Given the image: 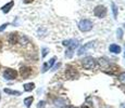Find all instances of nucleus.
Instances as JSON below:
<instances>
[{"mask_svg": "<svg viewBox=\"0 0 125 108\" xmlns=\"http://www.w3.org/2000/svg\"><path fill=\"white\" fill-rule=\"evenodd\" d=\"M63 45L69 47V49L66 50V52H65V56L70 58V57H72V55H73L74 49L78 45V41L77 40H65V41H63Z\"/></svg>", "mask_w": 125, "mask_h": 108, "instance_id": "obj_1", "label": "nucleus"}, {"mask_svg": "<svg viewBox=\"0 0 125 108\" xmlns=\"http://www.w3.org/2000/svg\"><path fill=\"white\" fill-rule=\"evenodd\" d=\"M81 63L84 66V68H86V69H94L97 66V61L94 57H89V56L83 58L81 61Z\"/></svg>", "mask_w": 125, "mask_h": 108, "instance_id": "obj_2", "label": "nucleus"}, {"mask_svg": "<svg viewBox=\"0 0 125 108\" xmlns=\"http://www.w3.org/2000/svg\"><path fill=\"white\" fill-rule=\"evenodd\" d=\"M78 28L83 33L89 32V30H91V28H93V23L89 20H82L80 22V24H78Z\"/></svg>", "mask_w": 125, "mask_h": 108, "instance_id": "obj_3", "label": "nucleus"}, {"mask_svg": "<svg viewBox=\"0 0 125 108\" xmlns=\"http://www.w3.org/2000/svg\"><path fill=\"white\" fill-rule=\"evenodd\" d=\"M65 77H66V79H77L78 77H80V74H78L76 68H74V67H72V66H69L65 71Z\"/></svg>", "mask_w": 125, "mask_h": 108, "instance_id": "obj_4", "label": "nucleus"}, {"mask_svg": "<svg viewBox=\"0 0 125 108\" xmlns=\"http://www.w3.org/2000/svg\"><path fill=\"white\" fill-rule=\"evenodd\" d=\"M94 14L99 18L104 17L107 15V8L104 6H97L95 8V10H94Z\"/></svg>", "mask_w": 125, "mask_h": 108, "instance_id": "obj_5", "label": "nucleus"}, {"mask_svg": "<svg viewBox=\"0 0 125 108\" xmlns=\"http://www.w3.org/2000/svg\"><path fill=\"white\" fill-rule=\"evenodd\" d=\"M16 77H18V71L14 70V69L7 68L3 73V78L7 79V80H13Z\"/></svg>", "mask_w": 125, "mask_h": 108, "instance_id": "obj_6", "label": "nucleus"}, {"mask_svg": "<svg viewBox=\"0 0 125 108\" xmlns=\"http://www.w3.org/2000/svg\"><path fill=\"white\" fill-rule=\"evenodd\" d=\"M32 73H33V70H32V68H31V67L22 66L20 68V75H21V77H22L23 79L28 78V77L32 75Z\"/></svg>", "mask_w": 125, "mask_h": 108, "instance_id": "obj_7", "label": "nucleus"}, {"mask_svg": "<svg viewBox=\"0 0 125 108\" xmlns=\"http://www.w3.org/2000/svg\"><path fill=\"white\" fill-rule=\"evenodd\" d=\"M95 42H88V43H86L84 47H82L81 49H80V51H78V55H83L84 53H87V51L88 50H91V49H94L95 48Z\"/></svg>", "mask_w": 125, "mask_h": 108, "instance_id": "obj_8", "label": "nucleus"}, {"mask_svg": "<svg viewBox=\"0 0 125 108\" xmlns=\"http://www.w3.org/2000/svg\"><path fill=\"white\" fill-rule=\"evenodd\" d=\"M19 33H10L8 35V41L11 44H15V43L19 42Z\"/></svg>", "mask_w": 125, "mask_h": 108, "instance_id": "obj_9", "label": "nucleus"}, {"mask_svg": "<svg viewBox=\"0 0 125 108\" xmlns=\"http://www.w3.org/2000/svg\"><path fill=\"white\" fill-rule=\"evenodd\" d=\"M13 6H14V1H10V2H8L7 4H4V6L1 8V10H2L3 13H8V12L12 9V7Z\"/></svg>", "mask_w": 125, "mask_h": 108, "instance_id": "obj_10", "label": "nucleus"}, {"mask_svg": "<svg viewBox=\"0 0 125 108\" xmlns=\"http://www.w3.org/2000/svg\"><path fill=\"white\" fill-rule=\"evenodd\" d=\"M110 52H112V53H120L121 52V47L117 44H111L109 48Z\"/></svg>", "mask_w": 125, "mask_h": 108, "instance_id": "obj_11", "label": "nucleus"}, {"mask_svg": "<svg viewBox=\"0 0 125 108\" xmlns=\"http://www.w3.org/2000/svg\"><path fill=\"white\" fill-rule=\"evenodd\" d=\"M34 88H35V84L33 82H30V83L24 84V90H25L26 92H31L32 90H34Z\"/></svg>", "mask_w": 125, "mask_h": 108, "instance_id": "obj_12", "label": "nucleus"}, {"mask_svg": "<svg viewBox=\"0 0 125 108\" xmlns=\"http://www.w3.org/2000/svg\"><path fill=\"white\" fill-rule=\"evenodd\" d=\"M33 100H34V97L33 96H30V97H26L25 100H24V104H25V106L27 108L31 107V105H32Z\"/></svg>", "mask_w": 125, "mask_h": 108, "instance_id": "obj_13", "label": "nucleus"}, {"mask_svg": "<svg viewBox=\"0 0 125 108\" xmlns=\"http://www.w3.org/2000/svg\"><path fill=\"white\" fill-rule=\"evenodd\" d=\"M4 92L10 95H21L20 91H14V90H10V89H4Z\"/></svg>", "mask_w": 125, "mask_h": 108, "instance_id": "obj_14", "label": "nucleus"}, {"mask_svg": "<svg viewBox=\"0 0 125 108\" xmlns=\"http://www.w3.org/2000/svg\"><path fill=\"white\" fill-rule=\"evenodd\" d=\"M54 103H56L57 106H63V105H65L68 102H66L65 100H63V98H58V100H56Z\"/></svg>", "mask_w": 125, "mask_h": 108, "instance_id": "obj_15", "label": "nucleus"}, {"mask_svg": "<svg viewBox=\"0 0 125 108\" xmlns=\"http://www.w3.org/2000/svg\"><path fill=\"white\" fill-rule=\"evenodd\" d=\"M112 10H113L114 18H116V16H117V7L115 6V3H112Z\"/></svg>", "mask_w": 125, "mask_h": 108, "instance_id": "obj_16", "label": "nucleus"}, {"mask_svg": "<svg viewBox=\"0 0 125 108\" xmlns=\"http://www.w3.org/2000/svg\"><path fill=\"white\" fill-rule=\"evenodd\" d=\"M116 33H117V38H119V39H122V37H123V32H122L121 28H119Z\"/></svg>", "mask_w": 125, "mask_h": 108, "instance_id": "obj_17", "label": "nucleus"}, {"mask_svg": "<svg viewBox=\"0 0 125 108\" xmlns=\"http://www.w3.org/2000/svg\"><path fill=\"white\" fill-rule=\"evenodd\" d=\"M56 57H52V58L51 59H50V62H49V63H48L47 65H48V68H50V67H51L52 66V65H53V63H54V62H56Z\"/></svg>", "mask_w": 125, "mask_h": 108, "instance_id": "obj_18", "label": "nucleus"}, {"mask_svg": "<svg viewBox=\"0 0 125 108\" xmlns=\"http://www.w3.org/2000/svg\"><path fill=\"white\" fill-rule=\"evenodd\" d=\"M119 79L122 81V82H125V73H121V74H120Z\"/></svg>", "mask_w": 125, "mask_h": 108, "instance_id": "obj_19", "label": "nucleus"}, {"mask_svg": "<svg viewBox=\"0 0 125 108\" xmlns=\"http://www.w3.org/2000/svg\"><path fill=\"white\" fill-rule=\"evenodd\" d=\"M9 25V24L8 23H6V24H3V25H1V26H0V32H2V30H4V29H6V27H7V26H8Z\"/></svg>", "mask_w": 125, "mask_h": 108, "instance_id": "obj_20", "label": "nucleus"}, {"mask_svg": "<svg viewBox=\"0 0 125 108\" xmlns=\"http://www.w3.org/2000/svg\"><path fill=\"white\" fill-rule=\"evenodd\" d=\"M44 107H45V102L42 100V102L38 103V108H44Z\"/></svg>", "mask_w": 125, "mask_h": 108, "instance_id": "obj_21", "label": "nucleus"}, {"mask_svg": "<svg viewBox=\"0 0 125 108\" xmlns=\"http://www.w3.org/2000/svg\"><path fill=\"white\" fill-rule=\"evenodd\" d=\"M47 53H48V49L44 48V49H42V57H45L46 55H47Z\"/></svg>", "mask_w": 125, "mask_h": 108, "instance_id": "obj_22", "label": "nucleus"}, {"mask_svg": "<svg viewBox=\"0 0 125 108\" xmlns=\"http://www.w3.org/2000/svg\"><path fill=\"white\" fill-rule=\"evenodd\" d=\"M33 1H34V0H23L24 3H32Z\"/></svg>", "mask_w": 125, "mask_h": 108, "instance_id": "obj_23", "label": "nucleus"}, {"mask_svg": "<svg viewBox=\"0 0 125 108\" xmlns=\"http://www.w3.org/2000/svg\"><path fill=\"white\" fill-rule=\"evenodd\" d=\"M1 50H2V41L0 40V51H1Z\"/></svg>", "mask_w": 125, "mask_h": 108, "instance_id": "obj_24", "label": "nucleus"}, {"mask_svg": "<svg viewBox=\"0 0 125 108\" xmlns=\"http://www.w3.org/2000/svg\"><path fill=\"white\" fill-rule=\"evenodd\" d=\"M122 86V90L124 91V93H125V85H121Z\"/></svg>", "mask_w": 125, "mask_h": 108, "instance_id": "obj_25", "label": "nucleus"}, {"mask_svg": "<svg viewBox=\"0 0 125 108\" xmlns=\"http://www.w3.org/2000/svg\"><path fill=\"white\" fill-rule=\"evenodd\" d=\"M121 108H125V103H124V104H122V105H121Z\"/></svg>", "mask_w": 125, "mask_h": 108, "instance_id": "obj_26", "label": "nucleus"}, {"mask_svg": "<svg viewBox=\"0 0 125 108\" xmlns=\"http://www.w3.org/2000/svg\"><path fill=\"white\" fill-rule=\"evenodd\" d=\"M82 108H89V107H88V106H83Z\"/></svg>", "mask_w": 125, "mask_h": 108, "instance_id": "obj_27", "label": "nucleus"}, {"mask_svg": "<svg viewBox=\"0 0 125 108\" xmlns=\"http://www.w3.org/2000/svg\"><path fill=\"white\" fill-rule=\"evenodd\" d=\"M0 98H1V96H0Z\"/></svg>", "mask_w": 125, "mask_h": 108, "instance_id": "obj_28", "label": "nucleus"}, {"mask_svg": "<svg viewBox=\"0 0 125 108\" xmlns=\"http://www.w3.org/2000/svg\"><path fill=\"white\" fill-rule=\"evenodd\" d=\"M124 26H125V25H124Z\"/></svg>", "mask_w": 125, "mask_h": 108, "instance_id": "obj_29", "label": "nucleus"}]
</instances>
